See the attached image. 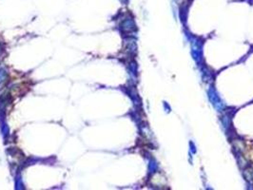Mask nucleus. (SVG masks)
Masks as SVG:
<instances>
[{"label":"nucleus","instance_id":"f257e3e1","mask_svg":"<svg viewBox=\"0 0 253 190\" xmlns=\"http://www.w3.org/2000/svg\"><path fill=\"white\" fill-rule=\"evenodd\" d=\"M6 78V74H5V71L4 70H0V83L3 82L4 80Z\"/></svg>","mask_w":253,"mask_h":190}]
</instances>
